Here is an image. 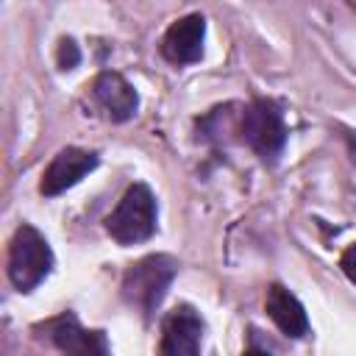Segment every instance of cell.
<instances>
[{
	"instance_id": "4fadbf2b",
	"label": "cell",
	"mask_w": 356,
	"mask_h": 356,
	"mask_svg": "<svg viewBox=\"0 0 356 356\" xmlns=\"http://www.w3.org/2000/svg\"><path fill=\"white\" fill-rule=\"evenodd\" d=\"M245 356H270V353H267V350H259V348H250Z\"/></svg>"
},
{
	"instance_id": "8992f818",
	"label": "cell",
	"mask_w": 356,
	"mask_h": 356,
	"mask_svg": "<svg viewBox=\"0 0 356 356\" xmlns=\"http://www.w3.org/2000/svg\"><path fill=\"white\" fill-rule=\"evenodd\" d=\"M47 339L61 350V356H108V342L103 331L83 328L72 314H58L44 323Z\"/></svg>"
},
{
	"instance_id": "9c48e42d",
	"label": "cell",
	"mask_w": 356,
	"mask_h": 356,
	"mask_svg": "<svg viewBox=\"0 0 356 356\" xmlns=\"http://www.w3.org/2000/svg\"><path fill=\"white\" fill-rule=\"evenodd\" d=\"M92 95L97 100V106L103 108V114L111 120V122H125L136 114L139 108V95L136 89L120 75V72H100L92 83Z\"/></svg>"
},
{
	"instance_id": "52a82bcc",
	"label": "cell",
	"mask_w": 356,
	"mask_h": 356,
	"mask_svg": "<svg viewBox=\"0 0 356 356\" xmlns=\"http://www.w3.org/2000/svg\"><path fill=\"white\" fill-rule=\"evenodd\" d=\"M97 167V153L92 150H81V147H64L53 156V161L47 164V170L42 172V184L39 192L44 197H56L61 192H67L70 186H75L83 175H89Z\"/></svg>"
},
{
	"instance_id": "7c38bea8",
	"label": "cell",
	"mask_w": 356,
	"mask_h": 356,
	"mask_svg": "<svg viewBox=\"0 0 356 356\" xmlns=\"http://www.w3.org/2000/svg\"><path fill=\"white\" fill-rule=\"evenodd\" d=\"M339 267H342V273L348 275V281L356 284V242H353L350 248H345V253H342V259H339Z\"/></svg>"
},
{
	"instance_id": "7a4b0ae2",
	"label": "cell",
	"mask_w": 356,
	"mask_h": 356,
	"mask_svg": "<svg viewBox=\"0 0 356 356\" xmlns=\"http://www.w3.org/2000/svg\"><path fill=\"white\" fill-rule=\"evenodd\" d=\"M53 270V250L33 225H19L8 242V281L19 292L36 289Z\"/></svg>"
},
{
	"instance_id": "6da1fadb",
	"label": "cell",
	"mask_w": 356,
	"mask_h": 356,
	"mask_svg": "<svg viewBox=\"0 0 356 356\" xmlns=\"http://www.w3.org/2000/svg\"><path fill=\"white\" fill-rule=\"evenodd\" d=\"M175 273H178V261L170 259V256L156 253V256L139 259L122 275V286L120 289H122L125 303L134 306L136 312H142L145 317H150L159 309V303H161L167 286L172 284Z\"/></svg>"
},
{
	"instance_id": "ba28073f",
	"label": "cell",
	"mask_w": 356,
	"mask_h": 356,
	"mask_svg": "<svg viewBox=\"0 0 356 356\" xmlns=\"http://www.w3.org/2000/svg\"><path fill=\"white\" fill-rule=\"evenodd\" d=\"M203 36H206V19L200 14H186L175 19L161 36V56L178 67L195 64L203 56Z\"/></svg>"
},
{
	"instance_id": "5b68a950",
	"label": "cell",
	"mask_w": 356,
	"mask_h": 356,
	"mask_svg": "<svg viewBox=\"0 0 356 356\" xmlns=\"http://www.w3.org/2000/svg\"><path fill=\"white\" fill-rule=\"evenodd\" d=\"M203 320L192 306H175L161 320L159 356H200Z\"/></svg>"
},
{
	"instance_id": "3957f363",
	"label": "cell",
	"mask_w": 356,
	"mask_h": 356,
	"mask_svg": "<svg viewBox=\"0 0 356 356\" xmlns=\"http://www.w3.org/2000/svg\"><path fill=\"white\" fill-rule=\"evenodd\" d=\"M106 231L120 245H139L156 234V197L145 184L125 189L114 211L106 217Z\"/></svg>"
},
{
	"instance_id": "30bf717a",
	"label": "cell",
	"mask_w": 356,
	"mask_h": 356,
	"mask_svg": "<svg viewBox=\"0 0 356 356\" xmlns=\"http://www.w3.org/2000/svg\"><path fill=\"white\" fill-rule=\"evenodd\" d=\"M264 309L270 314V320L286 334V337H303L309 331V317L303 303L281 284H270L267 295H264Z\"/></svg>"
},
{
	"instance_id": "277c9868",
	"label": "cell",
	"mask_w": 356,
	"mask_h": 356,
	"mask_svg": "<svg viewBox=\"0 0 356 356\" xmlns=\"http://www.w3.org/2000/svg\"><path fill=\"white\" fill-rule=\"evenodd\" d=\"M239 134H242V142L264 161H273L284 150V142H286L284 117L278 106L270 100H253L245 106L239 117Z\"/></svg>"
},
{
	"instance_id": "8fae6325",
	"label": "cell",
	"mask_w": 356,
	"mask_h": 356,
	"mask_svg": "<svg viewBox=\"0 0 356 356\" xmlns=\"http://www.w3.org/2000/svg\"><path fill=\"white\" fill-rule=\"evenodd\" d=\"M78 61H81L78 44L72 39H61V44H58V67L61 70H72V67H78Z\"/></svg>"
}]
</instances>
